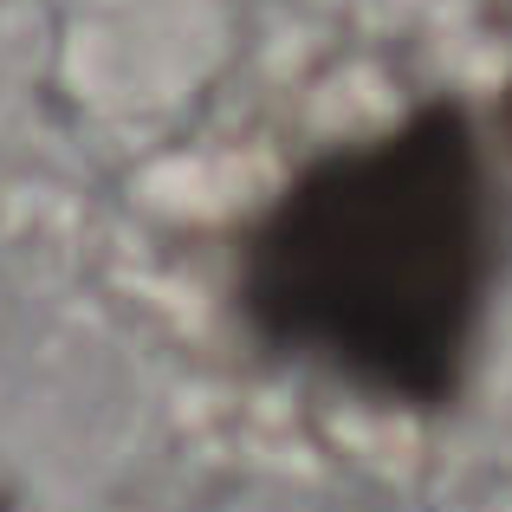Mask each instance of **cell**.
<instances>
[{
  "label": "cell",
  "instance_id": "6da1fadb",
  "mask_svg": "<svg viewBox=\"0 0 512 512\" xmlns=\"http://www.w3.org/2000/svg\"><path fill=\"white\" fill-rule=\"evenodd\" d=\"M480 266V156L435 104L279 201L247 253V305L266 338L402 402H441L474 338Z\"/></svg>",
  "mask_w": 512,
  "mask_h": 512
}]
</instances>
